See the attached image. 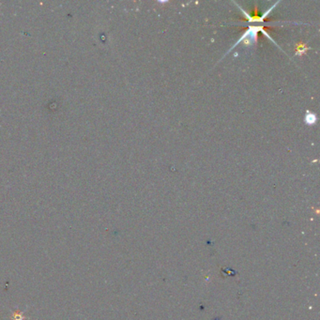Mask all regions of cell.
<instances>
[{"label":"cell","instance_id":"6da1fadb","mask_svg":"<svg viewBox=\"0 0 320 320\" xmlns=\"http://www.w3.org/2000/svg\"><path fill=\"white\" fill-rule=\"evenodd\" d=\"M259 31H262L265 33L263 28L261 26H250L248 30L245 31V33L241 36L240 40L235 44V46H233L232 48H230V51L233 50V48H235L238 45H240V43H244V46H251L252 44H254L257 40V33ZM229 51V52H230Z\"/></svg>","mask_w":320,"mask_h":320},{"label":"cell","instance_id":"7a4b0ae2","mask_svg":"<svg viewBox=\"0 0 320 320\" xmlns=\"http://www.w3.org/2000/svg\"><path fill=\"white\" fill-rule=\"evenodd\" d=\"M304 122L309 126L315 125L318 122V116L314 113L307 111L304 116Z\"/></svg>","mask_w":320,"mask_h":320},{"label":"cell","instance_id":"3957f363","mask_svg":"<svg viewBox=\"0 0 320 320\" xmlns=\"http://www.w3.org/2000/svg\"><path fill=\"white\" fill-rule=\"evenodd\" d=\"M28 320L24 315L23 312H21L20 310H15L13 311L12 314V320Z\"/></svg>","mask_w":320,"mask_h":320}]
</instances>
